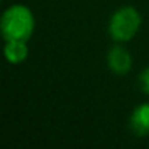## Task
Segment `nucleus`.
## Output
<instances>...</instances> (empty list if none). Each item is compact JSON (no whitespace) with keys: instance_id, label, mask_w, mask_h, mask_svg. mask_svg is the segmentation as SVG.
I'll use <instances>...</instances> for the list:
<instances>
[{"instance_id":"obj_1","label":"nucleus","mask_w":149,"mask_h":149,"mask_svg":"<svg viewBox=\"0 0 149 149\" xmlns=\"http://www.w3.org/2000/svg\"><path fill=\"white\" fill-rule=\"evenodd\" d=\"M0 31L5 41H26L35 31V16L25 5L9 6L0 19Z\"/></svg>"},{"instance_id":"obj_2","label":"nucleus","mask_w":149,"mask_h":149,"mask_svg":"<svg viewBox=\"0 0 149 149\" xmlns=\"http://www.w3.org/2000/svg\"><path fill=\"white\" fill-rule=\"evenodd\" d=\"M142 26V16L133 6L117 9L108 21V34L116 42L130 41Z\"/></svg>"},{"instance_id":"obj_3","label":"nucleus","mask_w":149,"mask_h":149,"mask_svg":"<svg viewBox=\"0 0 149 149\" xmlns=\"http://www.w3.org/2000/svg\"><path fill=\"white\" fill-rule=\"evenodd\" d=\"M133 64L130 53L120 44L113 45L107 53V66L114 74H126L130 72Z\"/></svg>"},{"instance_id":"obj_4","label":"nucleus","mask_w":149,"mask_h":149,"mask_svg":"<svg viewBox=\"0 0 149 149\" xmlns=\"http://www.w3.org/2000/svg\"><path fill=\"white\" fill-rule=\"evenodd\" d=\"M129 127L136 136H149V102H143L132 111Z\"/></svg>"},{"instance_id":"obj_5","label":"nucleus","mask_w":149,"mask_h":149,"mask_svg":"<svg viewBox=\"0 0 149 149\" xmlns=\"http://www.w3.org/2000/svg\"><path fill=\"white\" fill-rule=\"evenodd\" d=\"M29 56V48L26 41H6L5 44V58L10 64H21Z\"/></svg>"},{"instance_id":"obj_6","label":"nucleus","mask_w":149,"mask_h":149,"mask_svg":"<svg viewBox=\"0 0 149 149\" xmlns=\"http://www.w3.org/2000/svg\"><path fill=\"white\" fill-rule=\"evenodd\" d=\"M139 85H140V89L146 95H149V66H146L140 72V74H139Z\"/></svg>"}]
</instances>
